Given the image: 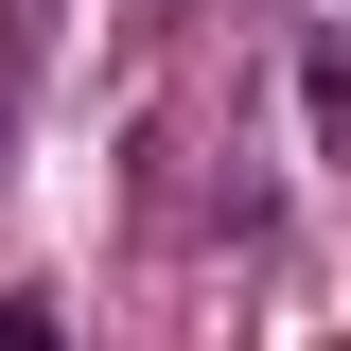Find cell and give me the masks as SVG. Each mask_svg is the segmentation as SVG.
I'll list each match as a JSON object with an SVG mask.
<instances>
[{
  "instance_id": "1",
  "label": "cell",
  "mask_w": 351,
  "mask_h": 351,
  "mask_svg": "<svg viewBox=\"0 0 351 351\" xmlns=\"http://www.w3.org/2000/svg\"><path fill=\"white\" fill-rule=\"evenodd\" d=\"M299 106H316V141L351 158V18H316V36H299Z\"/></svg>"
},
{
  "instance_id": "2",
  "label": "cell",
  "mask_w": 351,
  "mask_h": 351,
  "mask_svg": "<svg viewBox=\"0 0 351 351\" xmlns=\"http://www.w3.org/2000/svg\"><path fill=\"white\" fill-rule=\"evenodd\" d=\"M0 351H71V316L53 299H0Z\"/></svg>"
}]
</instances>
